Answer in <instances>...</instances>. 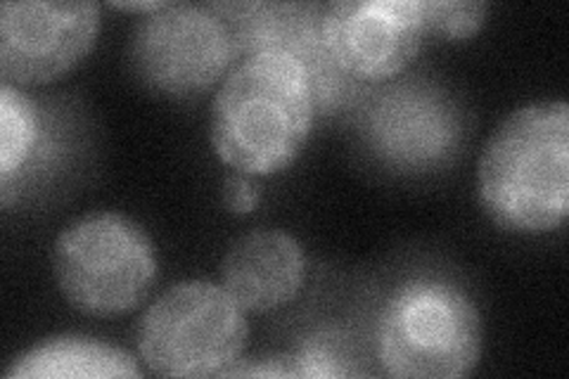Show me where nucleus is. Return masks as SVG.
Here are the masks:
<instances>
[{"label":"nucleus","instance_id":"obj_1","mask_svg":"<svg viewBox=\"0 0 569 379\" xmlns=\"http://www.w3.org/2000/svg\"><path fill=\"white\" fill-rule=\"evenodd\" d=\"M316 104V83L305 62L284 50L252 52L213 96L211 148L244 176L284 171L309 142Z\"/></svg>","mask_w":569,"mask_h":379},{"label":"nucleus","instance_id":"obj_2","mask_svg":"<svg viewBox=\"0 0 569 379\" xmlns=\"http://www.w3.org/2000/svg\"><path fill=\"white\" fill-rule=\"evenodd\" d=\"M485 213L503 230L539 235L569 213V107L541 100L510 112L477 167Z\"/></svg>","mask_w":569,"mask_h":379},{"label":"nucleus","instance_id":"obj_3","mask_svg":"<svg viewBox=\"0 0 569 379\" xmlns=\"http://www.w3.org/2000/svg\"><path fill=\"white\" fill-rule=\"evenodd\" d=\"M482 318L458 285L413 278L397 287L378 320V358L399 379L468 377L482 358Z\"/></svg>","mask_w":569,"mask_h":379},{"label":"nucleus","instance_id":"obj_4","mask_svg":"<svg viewBox=\"0 0 569 379\" xmlns=\"http://www.w3.org/2000/svg\"><path fill=\"white\" fill-rule=\"evenodd\" d=\"M52 276L79 313L123 316L152 292L159 276L157 247L127 213L91 211L58 235Z\"/></svg>","mask_w":569,"mask_h":379},{"label":"nucleus","instance_id":"obj_5","mask_svg":"<svg viewBox=\"0 0 569 379\" xmlns=\"http://www.w3.org/2000/svg\"><path fill=\"white\" fill-rule=\"evenodd\" d=\"M247 339V316L221 285L183 280L142 316L138 353L159 377H219L238 363Z\"/></svg>","mask_w":569,"mask_h":379},{"label":"nucleus","instance_id":"obj_6","mask_svg":"<svg viewBox=\"0 0 569 379\" xmlns=\"http://www.w3.org/2000/svg\"><path fill=\"white\" fill-rule=\"evenodd\" d=\"M238 56L233 31L211 6L167 3L142 17L129 41L133 74L171 98L204 93Z\"/></svg>","mask_w":569,"mask_h":379},{"label":"nucleus","instance_id":"obj_7","mask_svg":"<svg viewBox=\"0 0 569 379\" xmlns=\"http://www.w3.org/2000/svg\"><path fill=\"white\" fill-rule=\"evenodd\" d=\"M427 39L425 0H337L323 10L332 64L361 81L401 74Z\"/></svg>","mask_w":569,"mask_h":379},{"label":"nucleus","instance_id":"obj_8","mask_svg":"<svg viewBox=\"0 0 569 379\" xmlns=\"http://www.w3.org/2000/svg\"><path fill=\"white\" fill-rule=\"evenodd\" d=\"M100 6L20 0L0 6V71L20 86L50 83L93 50Z\"/></svg>","mask_w":569,"mask_h":379},{"label":"nucleus","instance_id":"obj_9","mask_svg":"<svg viewBox=\"0 0 569 379\" xmlns=\"http://www.w3.org/2000/svg\"><path fill=\"white\" fill-rule=\"evenodd\" d=\"M307 257L284 230H254L233 242L221 261V287L244 313H269L297 299Z\"/></svg>","mask_w":569,"mask_h":379},{"label":"nucleus","instance_id":"obj_10","mask_svg":"<svg viewBox=\"0 0 569 379\" xmlns=\"http://www.w3.org/2000/svg\"><path fill=\"white\" fill-rule=\"evenodd\" d=\"M6 379H62V377H142L138 360L119 347L81 335H60L33 345L17 356L3 372Z\"/></svg>","mask_w":569,"mask_h":379},{"label":"nucleus","instance_id":"obj_11","mask_svg":"<svg viewBox=\"0 0 569 379\" xmlns=\"http://www.w3.org/2000/svg\"><path fill=\"white\" fill-rule=\"evenodd\" d=\"M41 140L36 104L10 81L0 86V195L12 190V180L29 164Z\"/></svg>","mask_w":569,"mask_h":379},{"label":"nucleus","instance_id":"obj_12","mask_svg":"<svg viewBox=\"0 0 569 379\" xmlns=\"http://www.w3.org/2000/svg\"><path fill=\"white\" fill-rule=\"evenodd\" d=\"M489 6L482 0H425L427 31L447 41H468L485 27Z\"/></svg>","mask_w":569,"mask_h":379},{"label":"nucleus","instance_id":"obj_13","mask_svg":"<svg viewBox=\"0 0 569 379\" xmlns=\"http://www.w3.org/2000/svg\"><path fill=\"white\" fill-rule=\"evenodd\" d=\"M219 377H307V372L297 353H276L254 358L249 363H240L238 360Z\"/></svg>","mask_w":569,"mask_h":379},{"label":"nucleus","instance_id":"obj_14","mask_svg":"<svg viewBox=\"0 0 569 379\" xmlns=\"http://www.w3.org/2000/svg\"><path fill=\"white\" fill-rule=\"evenodd\" d=\"M301 366H305L307 377H345L349 370L342 366L337 353L323 345V341H309V345L297 351Z\"/></svg>","mask_w":569,"mask_h":379},{"label":"nucleus","instance_id":"obj_15","mask_svg":"<svg viewBox=\"0 0 569 379\" xmlns=\"http://www.w3.org/2000/svg\"><path fill=\"white\" fill-rule=\"evenodd\" d=\"M223 202L233 213H249L259 205V190L252 183V176L236 173L226 180L223 186Z\"/></svg>","mask_w":569,"mask_h":379},{"label":"nucleus","instance_id":"obj_16","mask_svg":"<svg viewBox=\"0 0 569 379\" xmlns=\"http://www.w3.org/2000/svg\"><path fill=\"white\" fill-rule=\"evenodd\" d=\"M114 8H119V10H129V12H148V14H152V12H157V10H162V8H167V0H146V3H119V0H114L112 3Z\"/></svg>","mask_w":569,"mask_h":379}]
</instances>
